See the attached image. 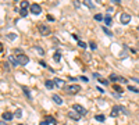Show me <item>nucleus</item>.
Instances as JSON below:
<instances>
[{
	"instance_id": "45",
	"label": "nucleus",
	"mask_w": 139,
	"mask_h": 125,
	"mask_svg": "<svg viewBox=\"0 0 139 125\" xmlns=\"http://www.w3.org/2000/svg\"><path fill=\"white\" fill-rule=\"evenodd\" d=\"M111 1H113V3H117V4H118V3H120L121 0H111Z\"/></svg>"
},
{
	"instance_id": "24",
	"label": "nucleus",
	"mask_w": 139,
	"mask_h": 125,
	"mask_svg": "<svg viewBox=\"0 0 139 125\" xmlns=\"http://www.w3.org/2000/svg\"><path fill=\"white\" fill-rule=\"evenodd\" d=\"M22 90H24V93L26 95V96H28V99H29V100H32V97H31V92L28 90L26 88H22Z\"/></svg>"
},
{
	"instance_id": "47",
	"label": "nucleus",
	"mask_w": 139,
	"mask_h": 125,
	"mask_svg": "<svg viewBox=\"0 0 139 125\" xmlns=\"http://www.w3.org/2000/svg\"><path fill=\"white\" fill-rule=\"evenodd\" d=\"M18 125H24V124H18Z\"/></svg>"
},
{
	"instance_id": "3",
	"label": "nucleus",
	"mask_w": 139,
	"mask_h": 125,
	"mask_svg": "<svg viewBox=\"0 0 139 125\" xmlns=\"http://www.w3.org/2000/svg\"><path fill=\"white\" fill-rule=\"evenodd\" d=\"M17 61H18V64L20 65H25V64H28L29 63V58L28 56H25V54H21V56H17Z\"/></svg>"
},
{
	"instance_id": "6",
	"label": "nucleus",
	"mask_w": 139,
	"mask_h": 125,
	"mask_svg": "<svg viewBox=\"0 0 139 125\" xmlns=\"http://www.w3.org/2000/svg\"><path fill=\"white\" fill-rule=\"evenodd\" d=\"M41 11H42V7L39 4H36V3L31 4V13L32 14H41Z\"/></svg>"
},
{
	"instance_id": "11",
	"label": "nucleus",
	"mask_w": 139,
	"mask_h": 125,
	"mask_svg": "<svg viewBox=\"0 0 139 125\" xmlns=\"http://www.w3.org/2000/svg\"><path fill=\"white\" fill-rule=\"evenodd\" d=\"M54 83H56V86H57V88H61V86H64V85H66V82H64L63 79H58V78L54 79Z\"/></svg>"
},
{
	"instance_id": "22",
	"label": "nucleus",
	"mask_w": 139,
	"mask_h": 125,
	"mask_svg": "<svg viewBox=\"0 0 139 125\" xmlns=\"http://www.w3.org/2000/svg\"><path fill=\"white\" fill-rule=\"evenodd\" d=\"M118 107V110H120V113H123V114H128V110H125V107H123V106H117Z\"/></svg>"
},
{
	"instance_id": "48",
	"label": "nucleus",
	"mask_w": 139,
	"mask_h": 125,
	"mask_svg": "<svg viewBox=\"0 0 139 125\" xmlns=\"http://www.w3.org/2000/svg\"><path fill=\"white\" fill-rule=\"evenodd\" d=\"M63 125H66V124H63Z\"/></svg>"
},
{
	"instance_id": "49",
	"label": "nucleus",
	"mask_w": 139,
	"mask_h": 125,
	"mask_svg": "<svg viewBox=\"0 0 139 125\" xmlns=\"http://www.w3.org/2000/svg\"><path fill=\"white\" fill-rule=\"evenodd\" d=\"M15 1H17V0H15Z\"/></svg>"
},
{
	"instance_id": "19",
	"label": "nucleus",
	"mask_w": 139,
	"mask_h": 125,
	"mask_svg": "<svg viewBox=\"0 0 139 125\" xmlns=\"http://www.w3.org/2000/svg\"><path fill=\"white\" fill-rule=\"evenodd\" d=\"M102 29H103V32L106 33L107 36H113V32H111V31H110V29H107L106 26H103V28H102Z\"/></svg>"
},
{
	"instance_id": "7",
	"label": "nucleus",
	"mask_w": 139,
	"mask_h": 125,
	"mask_svg": "<svg viewBox=\"0 0 139 125\" xmlns=\"http://www.w3.org/2000/svg\"><path fill=\"white\" fill-rule=\"evenodd\" d=\"M68 117H70V118H72L74 121H79V118H81V114H79V113H77L75 110H71V111L68 113Z\"/></svg>"
},
{
	"instance_id": "29",
	"label": "nucleus",
	"mask_w": 139,
	"mask_h": 125,
	"mask_svg": "<svg viewBox=\"0 0 139 125\" xmlns=\"http://www.w3.org/2000/svg\"><path fill=\"white\" fill-rule=\"evenodd\" d=\"M35 50H38L41 56H43V54H45V51H43V49H42V47H39V46H35Z\"/></svg>"
},
{
	"instance_id": "21",
	"label": "nucleus",
	"mask_w": 139,
	"mask_h": 125,
	"mask_svg": "<svg viewBox=\"0 0 139 125\" xmlns=\"http://www.w3.org/2000/svg\"><path fill=\"white\" fill-rule=\"evenodd\" d=\"M118 78H120V76H118V75H115V74H111V75H110V81H111V82L118 81Z\"/></svg>"
},
{
	"instance_id": "35",
	"label": "nucleus",
	"mask_w": 139,
	"mask_h": 125,
	"mask_svg": "<svg viewBox=\"0 0 139 125\" xmlns=\"http://www.w3.org/2000/svg\"><path fill=\"white\" fill-rule=\"evenodd\" d=\"M118 82H121V83H127L128 81H127L125 78H123V76H120V78H118Z\"/></svg>"
},
{
	"instance_id": "20",
	"label": "nucleus",
	"mask_w": 139,
	"mask_h": 125,
	"mask_svg": "<svg viewBox=\"0 0 139 125\" xmlns=\"http://www.w3.org/2000/svg\"><path fill=\"white\" fill-rule=\"evenodd\" d=\"M53 58H54V61H56V63H58V61H60V60H61V56H60V53H54V56H53Z\"/></svg>"
},
{
	"instance_id": "17",
	"label": "nucleus",
	"mask_w": 139,
	"mask_h": 125,
	"mask_svg": "<svg viewBox=\"0 0 139 125\" xmlns=\"http://www.w3.org/2000/svg\"><path fill=\"white\" fill-rule=\"evenodd\" d=\"M103 21L106 22V25H111V22H113V21H111V17H110V15H106Z\"/></svg>"
},
{
	"instance_id": "41",
	"label": "nucleus",
	"mask_w": 139,
	"mask_h": 125,
	"mask_svg": "<svg viewBox=\"0 0 139 125\" xmlns=\"http://www.w3.org/2000/svg\"><path fill=\"white\" fill-rule=\"evenodd\" d=\"M93 76H95L96 79H99V78H100V74H98V72H95V74H93Z\"/></svg>"
},
{
	"instance_id": "38",
	"label": "nucleus",
	"mask_w": 139,
	"mask_h": 125,
	"mask_svg": "<svg viewBox=\"0 0 139 125\" xmlns=\"http://www.w3.org/2000/svg\"><path fill=\"white\" fill-rule=\"evenodd\" d=\"M131 79H132V81H135V82H138V83H139V79L136 78V76H131Z\"/></svg>"
},
{
	"instance_id": "32",
	"label": "nucleus",
	"mask_w": 139,
	"mask_h": 125,
	"mask_svg": "<svg viewBox=\"0 0 139 125\" xmlns=\"http://www.w3.org/2000/svg\"><path fill=\"white\" fill-rule=\"evenodd\" d=\"M99 81H100V83H103V85H108V81H107V79H103V78H99Z\"/></svg>"
},
{
	"instance_id": "9",
	"label": "nucleus",
	"mask_w": 139,
	"mask_h": 125,
	"mask_svg": "<svg viewBox=\"0 0 139 125\" xmlns=\"http://www.w3.org/2000/svg\"><path fill=\"white\" fill-rule=\"evenodd\" d=\"M1 118H3L4 121H10V120L13 118V114H11V113H8V111H6V113H3Z\"/></svg>"
},
{
	"instance_id": "1",
	"label": "nucleus",
	"mask_w": 139,
	"mask_h": 125,
	"mask_svg": "<svg viewBox=\"0 0 139 125\" xmlns=\"http://www.w3.org/2000/svg\"><path fill=\"white\" fill-rule=\"evenodd\" d=\"M79 90H81V86L79 85H70V86L66 88V92L68 95H77Z\"/></svg>"
},
{
	"instance_id": "30",
	"label": "nucleus",
	"mask_w": 139,
	"mask_h": 125,
	"mask_svg": "<svg viewBox=\"0 0 139 125\" xmlns=\"http://www.w3.org/2000/svg\"><path fill=\"white\" fill-rule=\"evenodd\" d=\"M78 46H79V47H83V49H85V47H86L88 45H86L85 42H82V40H78Z\"/></svg>"
},
{
	"instance_id": "33",
	"label": "nucleus",
	"mask_w": 139,
	"mask_h": 125,
	"mask_svg": "<svg viewBox=\"0 0 139 125\" xmlns=\"http://www.w3.org/2000/svg\"><path fill=\"white\" fill-rule=\"evenodd\" d=\"M128 89H129L131 92H135V93H138V92H139V89H136L135 86H128Z\"/></svg>"
},
{
	"instance_id": "46",
	"label": "nucleus",
	"mask_w": 139,
	"mask_h": 125,
	"mask_svg": "<svg viewBox=\"0 0 139 125\" xmlns=\"http://www.w3.org/2000/svg\"><path fill=\"white\" fill-rule=\"evenodd\" d=\"M1 125H6V122H4V121H1Z\"/></svg>"
},
{
	"instance_id": "10",
	"label": "nucleus",
	"mask_w": 139,
	"mask_h": 125,
	"mask_svg": "<svg viewBox=\"0 0 139 125\" xmlns=\"http://www.w3.org/2000/svg\"><path fill=\"white\" fill-rule=\"evenodd\" d=\"M118 114H120V110H118V107H117V106H115V107H113L111 113H110V115L113 117V118H115V117H118Z\"/></svg>"
},
{
	"instance_id": "15",
	"label": "nucleus",
	"mask_w": 139,
	"mask_h": 125,
	"mask_svg": "<svg viewBox=\"0 0 139 125\" xmlns=\"http://www.w3.org/2000/svg\"><path fill=\"white\" fill-rule=\"evenodd\" d=\"M95 120H96V121H100V122H103V121L106 120V117L103 115V114H98V115L95 117Z\"/></svg>"
},
{
	"instance_id": "26",
	"label": "nucleus",
	"mask_w": 139,
	"mask_h": 125,
	"mask_svg": "<svg viewBox=\"0 0 139 125\" xmlns=\"http://www.w3.org/2000/svg\"><path fill=\"white\" fill-rule=\"evenodd\" d=\"M113 89H114L115 92H118V93H121V92H123L121 86H118V85H113Z\"/></svg>"
},
{
	"instance_id": "8",
	"label": "nucleus",
	"mask_w": 139,
	"mask_h": 125,
	"mask_svg": "<svg viewBox=\"0 0 139 125\" xmlns=\"http://www.w3.org/2000/svg\"><path fill=\"white\" fill-rule=\"evenodd\" d=\"M51 99H53V101H54L56 104H63V99H61L58 95H53V96H51Z\"/></svg>"
},
{
	"instance_id": "23",
	"label": "nucleus",
	"mask_w": 139,
	"mask_h": 125,
	"mask_svg": "<svg viewBox=\"0 0 139 125\" xmlns=\"http://www.w3.org/2000/svg\"><path fill=\"white\" fill-rule=\"evenodd\" d=\"M14 115L17 117V118H21V115H22V111H21V108H17L15 110V114Z\"/></svg>"
},
{
	"instance_id": "18",
	"label": "nucleus",
	"mask_w": 139,
	"mask_h": 125,
	"mask_svg": "<svg viewBox=\"0 0 139 125\" xmlns=\"http://www.w3.org/2000/svg\"><path fill=\"white\" fill-rule=\"evenodd\" d=\"M83 4H85V6H88L89 8H93V7H95V6H93V3H92L90 0H83Z\"/></svg>"
},
{
	"instance_id": "27",
	"label": "nucleus",
	"mask_w": 139,
	"mask_h": 125,
	"mask_svg": "<svg viewBox=\"0 0 139 125\" xmlns=\"http://www.w3.org/2000/svg\"><path fill=\"white\" fill-rule=\"evenodd\" d=\"M20 15H21V17H26V15H28V11H26V10H21V8H20Z\"/></svg>"
},
{
	"instance_id": "43",
	"label": "nucleus",
	"mask_w": 139,
	"mask_h": 125,
	"mask_svg": "<svg viewBox=\"0 0 139 125\" xmlns=\"http://www.w3.org/2000/svg\"><path fill=\"white\" fill-rule=\"evenodd\" d=\"M98 90L100 92V93H103V92H104V89H103V88H100V86H98Z\"/></svg>"
},
{
	"instance_id": "13",
	"label": "nucleus",
	"mask_w": 139,
	"mask_h": 125,
	"mask_svg": "<svg viewBox=\"0 0 139 125\" xmlns=\"http://www.w3.org/2000/svg\"><path fill=\"white\" fill-rule=\"evenodd\" d=\"M8 61H10V63H11V64H13V65H20V64H18V61H17V58L15 57H13V56H8Z\"/></svg>"
},
{
	"instance_id": "14",
	"label": "nucleus",
	"mask_w": 139,
	"mask_h": 125,
	"mask_svg": "<svg viewBox=\"0 0 139 125\" xmlns=\"http://www.w3.org/2000/svg\"><path fill=\"white\" fill-rule=\"evenodd\" d=\"M28 6H29V3H28L26 0H22V1H21V4H20L21 10H26V8H28Z\"/></svg>"
},
{
	"instance_id": "16",
	"label": "nucleus",
	"mask_w": 139,
	"mask_h": 125,
	"mask_svg": "<svg viewBox=\"0 0 139 125\" xmlns=\"http://www.w3.org/2000/svg\"><path fill=\"white\" fill-rule=\"evenodd\" d=\"M46 121H47V122H51V124L53 125H57V121H56V120H54V118H53V117H46Z\"/></svg>"
},
{
	"instance_id": "25",
	"label": "nucleus",
	"mask_w": 139,
	"mask_h": 125,
	"mask_svg": "<svg viewBox=\"0 0 139 125\" xmlns=\"http://www.w3.org/2000/svg\"><path fill=\"white\" fill-rule=\"evenodd\" d=\"M89 47L92 50H96V49H98V45H96L95 42H89Z\"/></svg>"
},
{
	"instance_id": "2",
	"label": "nucleus",
	"mask_w": 139,
	"mask_h": 125,
	"mask_svg": "<svg viewBox=\"0 0 139 125\" xmlns=\"http://www.w3.org/2000/svg\"><path fill=\"white\" fill-rule=\"evenodd\" d=\"M38 29H39V33L43 35V36H47V35L50 33V28L47 26V25H45V24H39Z\"/></svg>"
},
{
	"instance_id": "42",
	"label": "nucleus",
	"mask_w": 139,
	"mask_h": 125,
	"mask_svg": "<svg viewBox=\"0 0 139 125\" xmlns=\"http://www.w3.org/2000/svg\"><path fill=\"white\" fill-rule=\"evenodd\" d=\"M39 125H49V122H47V121H46V120H45V121H42L41 124Z\"/></svg>"
},
{
	"instance_id": "12",
	"label": "nucleus",
	"mask_w": 139,
	"mask_h": 125,
	"mask_svg": "<svg viewBox=\"0 0 139 125\" xmlns=\"http://www.w3.org/2000/svg\"><path fill=\"white\" fill-rule=\"evenodd\" d=\"M45 85H46V88H47V89H53L56 83H54V81H49V79H47V81L45 82Z\"/></svg>"
},
{
	"instance_id": "34",
	"label": "nucleus",
	"mask_w": 139,
	"mask_h": 125,
	"mask_svg": "<svg viewBox=\"0 0 139 125\" xmlns=\"http://www.w3.org/2000/svg\"><path fill=\"white\" fill-rule=\"evenodd\" d=\"M14 54H17V56H21V54H22V50H21V49H15V50H14Z\"/></svg>"
},
{
	"instance_id": "31",
	"label": "nucleus",
	"mask_w": 139,
	"mask_h": 125,
	"mask_svg": "<svg viewBox=\"0 0 139 125\" xmlns=\"http://www.w3.org/2000/svg\"><path fill=\"white\" fill-rule=\"evenodd\" d=\"M3 68L8 72V71H10V64H8V63H3Z\"/></svg>"
},
{
	"instance_id": "36",
	"label": "nucleus",
	"mask_w": 139,
	"mask_h": 125,
	"mask_svg": "<svg viewBox=\"0 0 139 125\" xmlns=\"http://www.w3.org/2000/svg\"><path fill=\"white\" fill-rule=\"evenodd\" d=\"M74 6L75 8H79V0H74Z\"/></svg>"
},
{
	"instance_id": "4",
	"label": "nucleus",
	"mask_w": 139,
	"mask_h": 125,
	"mask_svg": "<svg viewBox=\"0 0 139 125\" xmlns=\"http://www.w3.org/2000/svg\"><path fill=\"white\" fill-rule=\"evenodd\" d=\"M71 110H75V111H77V113H79L81 115H86V113H88V111H86V108L82 107L81 104H74Z\"/></svg>"
},
{
	"instance_id": "5",
	"label": "nucleus",
	"mask_w": 139,
	"mask_h": 125,
	"mask_svg": "<svg viewBox=\"0 0 139 125\" xmlns=\"http://www.w3.org/2000/svg\"><path fill=\"white\" fill-rule=\"evenodd\" d=\"M120 21H121V24H124V25L129 24V21H131V15H129L128 13H123V14L120 15Z\"/></svg>"
},
{
	"instance_id": "28",
	"label": "nucleus",
	"mask_w": 139,
	"mask_h": 125,
	"mask_svg": "<svg viewBox=\"0 0 139 125\" xmlns=\"http://www.w3.org/2000/svg\"><path fill=\"white\" fill-rule=\"evenodd\" d=\"M95 20H96V21H102V20H104V17L102 15V14H96V15H95Z\"/></svg>"
},
{
	"instance_id": "37",
	"label": "nucleus",
	"mask_w": 139,
	"mask_h": 125,
	"mask_svg": "<svg viewBox=\"0 0 139 125\" xmlns=\"http://www.w3.org/2000/svg\"><path fill=\"white\" fill-rule=\"evenodd\" d=\"M47 21H54V17L49 14V15H47Z\"/></svg>"
},
{
	"instance_id": "39",
	"label": "nucleus",
	"mask_w": 139,
	"mask_h": 125,
	"mask_svg": "<svg viewBox=\"0 0 139 125\" xmlns=\"http://www.w3.org/2000/svg\"><path fill=\"white\" fill-rule=\"evenodd\" d=\"M14 38H15V35H14V33H10V35H8V39H14Z\"/></svg>"
},
{
	"instance_id": "40",
	"label": "nucleus",
	"mask_w": 139,
	"mask_h": 125,
	"mask_svg": "<svg viewBox=\"0 0 139 125\" xmlns=\"http://www.w3.org/2000/svg\"><path fill=\"white\" fill-rule=\"evenodd\" d=\"M39 64H41L42 67H45V68H47V65H46V63H45V61H41V63H39Z\"/></svg>"
},
{
	"instance_id": "44",
	"label": "nucleus",
	"mask_w": 139,
	"mask_h": 125,
	"mask_svg": "<svg viewBox=\"0 0 139 125\" xmlns=\"http://www.w3.org/2000/svg\"><path fill=\"white\" fill-rule=\"evenodd\" d=\"M81 79L83 81V82H88V78H86V76H81Z\"/></svg>"
}]
</instances>
